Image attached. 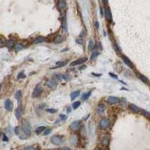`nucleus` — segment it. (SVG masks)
Here are the masks:
<instances>
[{
	"label": "nucleus",
	"mask_w": 150,
	"mask_h": 150,
	"mask_svg": "<svg viewBox=\"0 0 150 150\" xmlns=\"http://www.w3.org/2000/svg\"><path fill=\"white\" fill-rule=\"evenodd\" d=\"M1 88H2V84L0 83V89H1Z\"/></svg>",
	"instance_id": "09e8293b"
},
{
	"label": "nucleus",
	"mask_w": 150,
	"mask_h": 150,
	"mask_svg": "<svg viewBox=\"0 0 150 150\" xmlns=\"http://www.w3.org/2000/svg\"><path fill=\"white\" fill-rule=\"evenodd\" d=\"M137 76L140 80H142L144 83H149V80L146 77L143 76V75L141 74H137Z\"/></svg>",
	"instance_id": "f3484780"
},
{
	"label": "nucleus",
	"mask_w": 150,
	"mask_h": 150,
	"mask_svg": "<svg viewBox=\"0 0 150 150\" xmlns=\"http://www.w3.org/2000/svg\"><path fill=\"white\" fill-rule=\"evenodd\" d=\"M4 44H5L4 40H3V38H2L1 36H0V47L3 46V45H4Z\"/></svg>",
	"instance_id": "e433bc0d"
},
{
	"label": "nucleus",
	"mask_w": 150,
	"mask_h": 150,
	"mask_svg": "<svg viewBox=\"0 0 150 150\" xmlns=\"http://www.w3.org/2000/svg\"><path fill=\"white\" fill-rule=\"evenodd\" d=\"M109 143H110V137H109V136L107 135L104 137V139H103L102 143H103V145H104V146H108Z\"/></svg>",
	"instance_id": "a211bd4d"
},
{
	"label": "nucleus",
	"mask_w": 150,
	"mask_h": 150,
	"mask_svg": "<svg viewBox=\"0 0 150 150\" xmlns=\"http://www.w3.org/2000/svg\"><path fill=\"white\" fill-rule=\"evenodd\" d=\"M46 111H47V112H50V113H54V112H57V110H54V109H47Z\"/></svg>",
	"instance_id": "72a5a7b5"
},
{
	"label": "nucleus",
	"mask_w": 150,
	"mask_h": 150,
	"mask_svg": "<svg viewBox=\"0 0 150 150\" xmlns=\"http://www.w3.org/2000/svg\"><path fill=\"white\" fill-rule=\"evenodd\" d=\"M104 14H105V17H106L107 20L108 21H111L112 20V14H111V11L109 8L105 9Z\"/></svg>",
	"instance_id": "ddd939ff"
},
{
	"label": "nucleus",
	"mask_w": 150,
	"mask_h": 150,
	"mask_svg": "<svg viewBox=\"0 0 150 150\" xmlns=\"http://www.w3.org/2000/svg\"><path fill=\"white\" fill-rule=\"evenodd\" d=\"M51 131H52V130H51V129H47L46 131H45V132L44 133V135H47V134H49L50 132H51Z\"/></svg>",
	"instance_id": "4c0bfd02"
},
{
	"label": "nucleus",
	"mask_w": 150,
	"mask_h": 150,
	"mask_svg": "<svg viewBox=\"0 0 150 150\" xmlns=\"http://www.w3.org/2000/svg\"><path fill=\"white\" fill-rule=\"evenodd\" d=\"M44 40H45V38L43 36H38L34 39L33 42L35 44H40V43H42V42H44Z\"/></svg>",
	"instance_id": "2eb2a0df"
},
{
	"label": "nucleus",
	"mask_w": 150,
	"mask_h": 150,
	"mask_svg": "<svg viewBox=\"0 0 150 150\" xmlns=\"http://www.w3.org/2000/svg\"><path fill=\"white\" fill-rule=\"evenodd\" d=\"M23 133H24L25 137H28L31 134V128H30V125L28 122H23Z\"/></svg>",
	"instance_id": "f257e3e1"
},
{
	"label": "nucleus",
	"mask_w": 150,
	"mask_h": 150,
	"mask_svg": "<svg viewBox=\"0 0 150 150\" xmlns=\"http://www.w3.org/2000/svg\"><path fill=\"white\" fill-rule=\"evenodd\" d=\"M80 127H81V122L80 121H75L70 125V128L74 131H78L80 128Z\"/></svg>",
	"instance_id": "39448f33"
},
{
	"label": "nucleus",
	"mask_w": 150,
	"mask_h": 150,
	"mask_svg": "<svg viewBox=\"0 0 150 150\" xmlns=\"http://www.w3.org/2000/svg\"><path fill=\"white\" fill-rule=\"evenodd\" d=\"M129 108L131 111L134 112H136V113H137V112L141 111V109H140V107H138L137 106H136L134 104H131L129 105Z\"/></svg>",
	"instance_id": "f8f14e48"
},
{
	"label": "nucleus",
	"mask_w": 150,
	"mask_h": 150,
	"mask_svg": "<svg viewBox=\"0 0 150 150\" xmlns=\"http://www.w3.org/2000/svg\"><path fill=\"white\" fill-rule=\"evenodd\" d=\"M80 105V101H75L73 103V104H72V107H73V108L74 110H76L77 108H78V107Z\"/></svg>",
	"instance_id": "c756f323"
},
{
	"label": "nucleus",
	"mask_w": 150,
	"mask_h": 150,
	"mask_svg": "<svg viewBox=\"0 0 150 150\" xmlns=\"http://www.w3.org/2000/svg\"><path fill=\"white\" fill-rule=\"evenodd\" d=\"M93 49V42L92 41H90L89 43V50H92Z\"/></svg>",
	"instance_id": "f704fd0d"
},
{
	"label": "nucleus",
	"mask_w": 150,
	"mask_h": 150,
	"mask_svg": "<svg viewBox=\"0 0 150 150\" xmlns=\"http://www.w3.org/2000/svg\"><path fill=\"white\" fill-rule=\"evenodd\" d=\"M15 116H16V118L17 119H20V117H21V110H20V107L17 108V109H16V110H15Z\"/></svg>",
	"instance_id": "412c9836"
},
{
	"label": "nucleus",
	"mask_w": 150,
	"mask_h": 150,
	"mask_svg": "<svg viewBox=\"0 0 150 150\" xmlns=\"http://www.w3.org/2000/svg\"><path fill=\"white\" fill-rule=\"evenodd\" d=\"M141 112H142L143 115H144L145 116H146L147 118H149L150 114H149V112H147V111H146V110H141Z\"/></svg>",
	"instance_id": "2f4dec72"
},
{
	"label": "nucleus",
	"mask_w": 150,
	"mask_h": 150,
	"mask_svg": "<svg viewBox=\"0 0 150 150\" xmlns=\"http://www.w3.org/2000/svg\"><path fill=\"white\" fill-rule=\"evenodd\" d=\"M25 76H24V73H23V71H21V72H20V74H19L18 75H17V78L19 80V79H21V78H23Z\"/></svg>",
	"instance_id": "473e14b6"
},
{
	"label": "nucleus",
	"mask_w": 150,
	"mask_h": 150,
	"mask_svg": "<svg viewBox=\"0 0 150 150\" xmlns=\"http://www.w3.org/2000/svg\"><path fill=\"white\" fill-rule=\"evenodd\" d=\"M80 95V91H75V92H73L71 93V100H74L75 98H77L78 97V95Z\"/></svg>",
	"instance_id": "b1692460"
},
{
	"label": "nucleus",
	"mask_w": 150,
	"mask_h": 150,
	"mask_svg": "<svg viewBox=\"0 0 150 150\" xmlns=\"http://www.w3.org/2000/svg\"><path fill=\"white\" fill-rule=\"evenodd\" d=\"M91 95V92H86V93H84L83 96H82V100L83 101H86L89 98Z\"/></svg>",
	"instance_id": "393cba45"
},
{
	"label": "nucleus",
	"mask_w": 150,
	"mask_h": 150,
	"mask_svg": "<svg viewBox=\"0 0 150 150\" xmlns=\"http://www.w3.org/2000/svg\"><path fill=\"white\" fill-rule=\"evenodd\" d=\"M46 86H47L51 89H55L57 87V83L53 80H49L46 82Z\"/></svg>",
	"instance_id": "423d86ee"
},
{
	"label": "nucleus",
	"mask_w": 150,
	"mask_h": 150,
	"mask_svg": "<svg viewBox=\"0 0 150 150\" xmlns=\"http://www.w3.org/2000/svg\"><path fill=\"white\" fill-rule=\"evenodd\" d=\"M1 134H2V132H1V131H0V136H1Z\"/></svg>",
	"instance_id": "8fccbe9b"
},
{
	"label": "nucleus",
	"mask_w": 150,
	"mask_h": 150,
	"mask_svg": "<svg viewBox=\"0 0 150 150\" xmlns=\"http://www.w3.org/2000/svg\"><path fill=\"white\" fill-rule=\"evenodd\" d=\"M98 55H99V52H98V51H95V52H93V53L91 56V59L93 60L94 59H95Z\"/></svg>",
	"instance_id": "7c9ffc66"
},
{
	"label": "nucleus",
	"mask_w": 150,
	"mask_h": 150,
	"mask_svg": "<svg viewBox=\"0 0 150 150\" xmlns=\"http://www.w3.org/2000/svg\"><path fill=\"white\" fill-rule=\"evenodd\" d=\"M23 48H24V47H23V45L21 44H17L14 47V49H15V50L17 51V52H20V51H21Z\"/></svg>",
	"instance_id": "5701e85b"
},
{
	"label": "nucleus",
	"mask_w": 150,
	"mask_h": 150,
	"mask_svg": "<svg viewBox=\"0 0 150 150\" xmlns=\"http://www.w3.org/2000/svg\"><path fill=\"white\" fill-rule=\"evenodd\" d=\"M57 7L59 10H64L66 8V2L65 0H59L57 2Z\"/></svg>",
	"instance_id": "1a4fd4ad"
},
{
	"label": "nucleus",
	"mask_w": 150,
	"mask_h": 150,
	"mask_svg": "<svg viewBox=\"0 0 150 150\" xmlns=\"http://www.w3.org/2000/svg\"><path fill=\"white\" fill-rule=\"evenodd\" d=\"M3 140H4V141H8V137H6L5 135H4V137H3Z\"/></svg>",
	"instance_id": "79ce46f5"
},
{
	"label": "nucleus",
	"mask_w": 150,
	"mask_h": 150,
	"mask_svg": "<svg viewBox=\"0 0 150 150\" xmlns=\"http://www.w3.org/2000/svg\"><path fill=\"white\" fill-rule=\"evenodd\" d=\"M119 101V98L114 96H110L108 98V99H107V101H108V103L110 104H115L116 103H118Z\"/></svg>",
	"instance_id": "9b49d317"
},
{
	"label": "nucleus",
	"mask_w": 150,
	"mask_h": 150,
	"mask_svg": "<svg viewBox=\"0 0 150 150\" xmlns=\"http://www.w3.org/2000/svg\"><path fill=\"white\" fill-rule=\"evenodd\" d=\"M62 79L66 81H69V80H71V77L70 76L69 74H62Z\"/></svg>",
	"instance_id": "c85d7f7f"
},
{
	"label": "nucleus",
	"mask_w": 150,
	"mask_h": 150,
	"mask_svg": "<svg viewBox=\"0 0 150 150\" xmlns=\"http://www.w3.org/2000/svg\"><path fill=\"white\" fill-rule=\"evenodd\" d=\"M122 59H123V61H124V62H125L126 65H127L128 67H130V68H132L134 67L133 63L131 62V60H130L128 57H126V56H122Z\"/></svg>",
	"instance_id": "4468645a"
},
{
	"label": "nucleus",
	"mask_w": 150,
	"mask_h": 150,
	"mask_svg": "<svg viewBox=\"0 0 150 150\" xmlns=\"http://www.w3.org/2000/svg\"><path fill=\"white\" fill-rule=\"evenodd\" d=\"M103 2H104V4H107V2H108V0H103Z\"/></svg>",
	"instance_id": "49530a36"
},
{
	"label": "nucleus",
	"mask_w": 150,
	"mask_h": 150,
	"mask_svg": "<svg viewBox=\"0 0 150 150\" xmlns=\"http://www.w3.org/2000/svg\"><path fill=\"white\" fill-rule=\"evenodd\" d=\"M110 75L112 77H113V78H115V79H118V77L116 76V75H115V74H112V73H110Z\"/></svg>",
	"instance_id": "a19ab883"
},
{
	"label": "nucleus",
	"mask_w": 150,
	"mask_h": 150,
	"mask_svg": "<svg viewBox=\"0 0 150 150\" xmlns=\"http://www.w3.org/2000/svg\"><path fill=\"white\" fill-rule=\"evenodd\" d=\"M50 141L53 144L58 146V145H60L62 143V137H60V136H53V137H52V138H51Z\"/></svg>",
	"instance_id": "7ed1b4c3"
},
{
	"label": "nucleus",
	"mask_w": 150,
	"mask_h": 150,
	"mask_svg": "<svg viewBox=\"0 0 150 150\" xmlns=\"http://www.w3.org/2000/svg\"><path fill=\"white\" fill-rule=\"evenodd\" d=\"M42 92H43V89H42V87L40 86V84H38V85L35 87L33 92H32V97L33 98L38 97V96H40V95L42 93Z\"/></svg>",
	"instance_id": "f03ea898"
},
{
	"label": "nucleus",
	"mask_w": 150,
	"mask_h": 150,
	"mask_svg": "<svg viewBox=\"0 0 150 150\" xmlns=\"http://www.w3.org/2000/svg\"><path fill=\"white\" fill-rule=\"evenodd\" d=\"M105 111V106L103 104H98V106L97 107V112L99 115H102L104 114V112Z\"/></svg>",
	"instance_id": "9d476101"
},
{
	"label": "nucleus",
	"mask_w": 150,
	"mask_h": 150,
	"mask_svg": "<svg viewBox=\"0 0 150 150\" xmlns=\"http://www.w3.org/2000/svg\"><path fill=\"white\" fill-rule=\"evenodd\" d=\"M120 105L121 107H122V108H125L126 107V105H127V100L125 99V98H121V100H120Z\"/></svg>",
	"instance_id": "6ab92c4d"
},
{
	"label": "nucleus",
	"mask_w": 150,
	"mask_h": 150,
	"mask_svg": "<svg viewBox=\"0 0 150 150\" xmlns=\"http://www.w3.org/2000/svg\"><path fill=\"white\" fill-rule=\"evenodd\" d=\"M77 43H79L80 44H82V41H82L81 39H77Z\"/></svg>",
	"instance_id": "37998d69"
},
{
	"label": "nucleus",
	"mask_w": 150,
	"mask_h": 150,
	"mask_svg": "<svg viewBox=\"0 0 150 150\" xmlns=\"http://www.w3.org/2000/svg\"><path fill=\"white\" fill-rule=\"evenodd\" d=\"M62 149H70L68 147H64V148H62Z\"/></svg>",
	"instance_id": "de8ad7c7"
},
{
	"label": "nucleus",
	"mask_w": 150,
	"mask_h": 150,
	"mask_svg": "<svg viewBox=\"0 0 150 150\" xmlns=\"http://www.w3.org/2000/svg\"><path fill=\"white\" fill-rule=\"evenodd\" d=\"M64 39H65V38H63L62 36L59 35V36H57V37L56 38L55 42H56V43H61V42H62Z\"/></svg>",
	"instance_id": "cd10ccee"
},
{
	"label": "nucleus",
	"mask_w": 150,
	"mask_h": 150,
	"mask_svg": "<svg viewBox=\"0 0 150 150\" xmlns=\"http://www.w3.org/2000/svg\"><path fill=\"white\" fill-rule=\"evenodd\" d=\"M87 58L86 57H84V58H81V59H79L76 61H74V62H72L71 64H70V65L71 66H74V65H80V64H83V62H85L87 61Z\"/></svg>",
	"instance_id": "6e6552de"
},
{
	"label": "nucleus",
	"mask_w": 150,
	"mask_h": 150,
	"mask_svg": "<svg viewBox=\"0 0 150 150\" xmlns=\"http://www.w3.org/2000/svg\"><path fill=\"white\" fill-rule=\"evenodd\" d=\"M66 64H67V61H65V62H59L56 64V65L55 67L51 68V69H57V68H62V67L65 66Z\"/></svg>",
	"instance_id": "dca6fc26"
},
{
	"label": "nucleus",
	"mask_w": 150,
	"mask_h": 150,
	"mask_svg": "<svg viewBox=\"0 0 150 150\" xmlns=\"http://www.w3.org/2000/svg\"><path fill=\"white\" fill-rule=\"evenodd\" d=\"M100 10H101V15H103V14H104V12H103V10H102L101 7L100 8Z\"/></svg>",
	"instance_id": "c03bdc74"
},
{
	"label": "nucleus",
	"mask_w": 150,
	"mask_h": 150,
	"mask_svg": "<svg viewBox=\"0 0 150 150\" xmlns=\"http://www.w3.org/2000/svg\"><path fill=\"white\" fill-rule=\"evenodd\" d=\"M26 149H34V148H33V147H32V146H29V147H26Z\"/></svg>",
	"instance_id": "a18cd8bd"
},
{
	"label": "nucleus",
	"mask_w": 150,
	"mask_h": 150,
	"mask_svg": "<svg viewBox=\"0 0 150 150\" xmlns=\"http://www.w3.org/2000/svg\"><path fill=\"white\" fill-rule=\"evenodd\" d=\"M59 118L62 119V120H65L67 119V116L65 115H63V114H60L59 115Z\"/></svg>",
	"instance_id": "c9c22d12"
},
{
	"label": "nucleus",
	"mask_w": 150,
	"mask_h": 150,
	"mask_svg": "<svg viewBox=\"0 0 150 150\" xmlns=\"http://www.w3.org/2000/svg\"><path fill=\"white\" fill-rule=\"evenodd\" d=\"M21 91L20 90H18L17 92H16V95H15V98H16V99L18 101H20L21 100Z\"/></svg>",
	"instance_id": "bb28decb"
},
{
	"label": "nucleus",
	"mask_w": 150,
	"mask_h": 150,
	"mask_svg": "<svg viewBox=\"0 0 150 150\" xmlns=\"http://www.w3.org/2000/svg\"><path fill=\"white\" fill-rule=\"evenodd\" d=\"M15 43L14 40H9L8 42H6V46L8 47V48H12L14 46Z\"/></svg>",
	"instance_id": "4be33fe9"
},
{
	"label": "nucleus",
	"mask_w": 150,
	"mask_h": 150,
	"mask_svg": "<svg viewBox=\"0 0 150 150\" xmlns=\"http://www.w3.org/2000/svg\"><path fill=\"white\" fill-rule=\"evenodd\" d=\"M19 130H20V129H19V127H16L15 128V134H20V132H19Z\"/></svg>",
	"instance_id": "ea45409f"
},
{
	"label": "nucleus",
	"mask_w": 150,
	"mask_h": 150,
	"mask_svg": "<svg viewBox=\"0 0 150 150\" xmlns=\"http://www.w3.org/2000/svg\"><path fill=\"white\" fill-rule=\"evenodd\" d=\"M110 125V120L108 119H104L100 122L99 126L101 129H107V128H109Z\"/></svg>",
	"instance_id": "20e7f679"
},
{
	"label": "nucleus",
	"mask_w": 150,
	"mask_h": 150,
	"mask_svg": "<svg viewBox=\"0 0 150 150\" xmlns=\"http://www.w3.org/2000/svg\"><path fill=\"white\" fill-rule=\"evenodd\" d=\"M44 129H45V127H44V126H39V127H38V128L35 129V132L36 134H40V133H41L42 131H43Z\"/></svg>",
	"instance_id": "a878e982"
},
{
	"label": "nucleus",
	"mask_w": 150,
	"mask_h": 150,
	"mask_svg": "<svg viewBox=\"0 0 150 150\" xmlns=\"http://www.w3.org/2000/svg\"><path fill=\"white\" fill-rule=\"evenodd\" d=\"M5 110H8V111L12 110L13 103H12V101L10 99H7L5 101Z\"/></svg>",
	"instance_id": "0eeeda50"
},
{
	"label": "nucleus",
	"mask_w": 150,
	"mask_h": 150,
	"mask_svg": "<svg viewBox=\"0 0 150 150\" xmlns=\"http://www.w3.org/2000/svg\"><path fill=\"white\" fill-rule=\"evenodd\" d=\"M95 28H96L97 29H99V23H98V21H96V22L95 23Z\"/></svg>",
	"instance_id": "58836bf2"
},
{
	"label": "nucleus",
	"mask_w": 150,
	"mask_h": 150,
	"mask_svg": "<svg viewBox=\"0 0 150 150\" xmlns=\"http://www.w3.org/2000/svg\"><path fill=\"white\" fill-rule=\"evenodd\" d=\"M62 29L64 32H67V21L65 17L62 18Z\"/></svg>",
	"instance_id": "aec40b11"
}]
</instances>
